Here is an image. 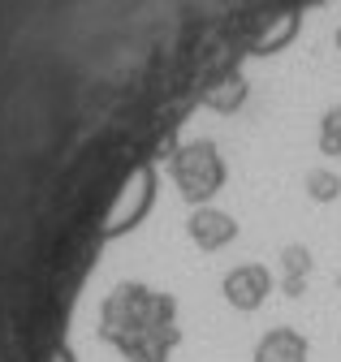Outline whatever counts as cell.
I'll return each mask as SVG.
<instances>
[{"label":"cell","mask_w":341,"mask_h":362,"mask_svg":"<svg viewBox=\"0 0 341 362\" xmlns=\"http://www.w3.org/2000/svg\"><path fill=\"white\" fill-rule=\"evenodd\" d=\"M168 177H173V190L190 207L212 203V199L225 190V181H229V164H225L221 143H212V139L182 143L173 156H168Z\"/></svg>","instance_id":"cell-1"},{"label":"cell","mask_w":341,"mask_h":362,"mask_svg":"<svg viewBox=\"0 0 341 362\" xmlns=\"http://www.w3.org/2000/svg\"><path fill=\"white\" fill-rule=\"evenodd\" d=\"M272 293H277V276L268 263H233L221 276V298L238 315H255Z\"/></svg>","instance_id":"cell-2"},{"label":"cell","mask_w":341,"mask_h":362,"mask_svg":"<svg viewBox=\"0 0 341 362\" xmlns=\"http://www.w3.org/2000/svg\"><path fill=\"white\" fill-rule=\"evenodd\" d=\"M186 238L203 250V255H221L225 246H233L238 238V220L225 211V207H212V203H199L186 220Z\"/></svg>","instance_id":"cell-3"},{"label":"cell","mask_w":341,"mask_h":362,"mask_svg":"<svg viewBox=\"0 0 341 362\" xmlns=\"http://www.w3.org/2000/svg\"><path fill=\"white\" fill-rule=\"evenodd\" d=\"M250 362H311V345L298 328H264L250 349Z\"/></svg>","instance_id":"cell-4"},{"label":"cell","mask_w":341,"mask_h":362,"mask_svg":"<svg viewBox=\"0 0 341 362\" xmlns=\"http://www.w3.org/2000/svg\"><path fill=\"white\" fill-rule=\"evenodd\" d=\"M311 267H316V263H311V250H307L303 242H289V246L281 250V289H285L289 298H303Z\"/></svg>","instance_id":"cell-5"},{"label":"cell","mask_w":341,"mask_h":362,"mask_svg":"<svg viewBox=\"0 0 341 362\" xmlns=\"http://www.w3.org/2000/svg\"><path fill=\"white\" fill-rule=\"evenodd\" d=\"M246 78L242 74H229L225 82H216V90H207V108L212 112H238L246 104Z\"/></svg>","instance_id":"cell-6"},{"label":"cell","mask_w":341,"mask_h":362,"mask_svg":"<svg viewBox=\"0 0 341 362\" xmlns=\"http://www.w3.org/2000/svg\"><path fill=\"white\" fill-rule=\"evenodd\" d=\"M303 186H307V194H311L316 203H333V199L341 194V177H337L333 168H311V173L303 177Z\"/></svg>","instance_id":"cell-7"},{"label":"cell","mask_w":341,"mask_h":362,"mask_svg":"<svg viewBox=\"0 0 341 362\" xmlns=\"http://www.w3.org/2000/svg\"><path fill=\"white\" fill-rule=\"evenodd\" d=\"M316 139H320V151L324 156H337L341 160V104H333L320 117V134H316Z\"/></svg>","instance_id":"cell-8"},{"label":"cell","mask_w":341,"mask_h":362,"mask_svg":"<svg viewBox=\"0 0 341 362\" xmlns=\"http://www.w3.org/2000/svg\"><path fill=\"white\" fill-rule=\"evenodd\" d=\"M337 52H341V26H337Z\"/></svg>","instance_id":"cell-9"}]
</instances>
